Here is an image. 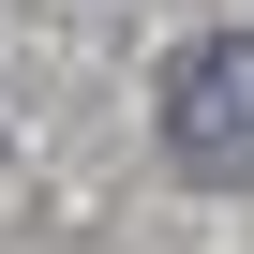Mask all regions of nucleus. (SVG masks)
I'll return each instance as SVG.
<instances>
[{
  "label": "nucleus",
  "instance_id": "obj_1",
  "mask_svg": "<svg viewBox=\"0 0 254 254\" xmlns=\"http://www.w3.org/2000/svg\"><path fill=\"white\" fill-rule=\"evenodd\" d=\"M165 165L209 194H254V30H209L165 60Z\"/></svg>",
  "mask_w": 254,
  "mask_h": 254
}]
</instances>
